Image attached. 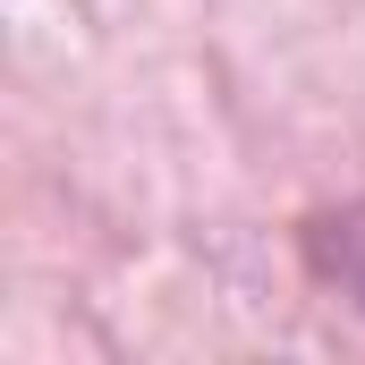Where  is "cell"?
Returning <instances> with one entry per match:
<instances>
[{
	"mask_svg": "<svg viewBox=\"0 0 365 365\" xmlns=\"http://www.w3.org/2000/svg\"><path fill=\"white\" fill-rule=\"evenodd\" d=\"M306 247H314V264H323V272L365 306V221H357V212H349V221H314Z\"/></svg>",
	"mask_w": 365,
	"mask_h": 365,
	"instance_id": "cell-1",
	"label": "cell"
}]
</instances>
